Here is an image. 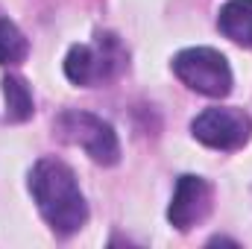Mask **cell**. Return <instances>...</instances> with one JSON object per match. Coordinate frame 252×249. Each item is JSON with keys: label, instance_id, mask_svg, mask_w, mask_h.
<instances>
[{"label": "cell", "instance_id": "ba28073f", "mask_svg": "<svg viewBox=\"0 0 252 249\" xmlns=\"http://www.w3.org/2000/svg\"><path fill=\"white\" fill-rule=\"evenodd\" d=\"M0 85H3V103H6V115H3V118H6L9 124H24V121H30L32 112H35L30 85H27L21 76H15V73H6V76L0 79Z\"/></svg>", "mask_w": 252, "mask_h": 249}, {"label": "cell", "instance_id": "8992f818", "mask_svg": "<svg viewBox=\"0 0 252 249\" xmlns=\"http://www.w3.org/2000/svg\"><path fill=\"white\" fill-rule=\"evenodd\" d=\"M214 205V187L208 179L202 176H179L176 190H173V199L167 205V220L176 232H190L196 223H202L208 217Z\"/></svg>", "mask_w": 252, "mask_h": 249}, {"label": "cell", "instance_id": "9c48e42d", "mask_svg": "<svg viewBox=\"0 0 252 249\" xmlns=\"http://www.w3.org/2000/svg\"><path fill=\"white\" fill-rule=\"evenodd\" d=\"M30 56V41L15 21L0 18V64H21Z\"/></svg>", "mask_w": 252, "mask_h": 249}, {"label": "cell", "instance_id": "52a82bcc", "mask_svg": "<svg viewBox=\"0 0 252 249\" xmlns=\"http://www.w3.org/2000/svg\"><path fill=\"white\" fill-rule=\"evenodd\" d=\"M217 30L229 41L252 47V0H229L217 15Z\"/></svg>", "mask_w": 252, "mask_h": 249}, {"label": "cell", "instance_id": "5b68a950", "mask_svg": "<svg viewBox=\"0 0 252 249\" xmlns=\"http://www.w3.org/2000/svg\"><path fill=\"white\" fill-rule=\"evenodd\" d=\"M190 135L211 150H238L250 141L252 118L235 106H214L190 121Z\"/></svg>", "mask_w": 252, "mask_h": 249}, {"label": "cell", "instance_id": "277c9868", "mask_svg": "<svg viewBox=\"0 0 252 249\" xmlns=\"http://www.w3.org/2000/svg\"><path fill=\"white\" fill-rule=\"evenodd\" d=\"M170 67H173V73L179 76L182 85H188L190 91H196L202 97L223 100L232 91V67H229L226 56L220 50L188 47V50L173 56Z\"/></svg>", "mask_w": 252, "mask_h": 249}, {"label": "cell", "instance_id": "3957f363", "mask_svg": "<svg viewBox=\"0 0 252 249\" xmlns=\"http://www.w3.org/2000/svg\"><path fill=\"white\" fill-rule=\"evenodd\" d=\"M53 132L64 144L82 147L88 153V158L97 161V164L112 167V164L121 161V141H118L112 124H106L103 118H97L91 112L67 109L53 121Z\"/></svg>", "mask_w": 252, "mask_h": 249}, {"label": "cell", "instance_id": "7a4b0ae2", "mask_svg": "<svg viewBox=\"0 0 252 249\" xmlns=\"http://www.w3.org/2000/svg\"><path fill=\"white\" fill-rule=\"evenodd\" d=\"M126 67V50L112 32H100L94 44H73L64 56V76L73 85L94 88L115 79Z\"/></svg>", "mask_w": 252, "mask_h": 249}, {"label": "cell", "instance_id": "6da1fadb", "mask_svg": "<svg viewBox=\"0 0 252 249\" xmlns=\"http://www.w3.org/2000/svg\"><path fill=\"white\" fill-rule=\"evenodd\" d=\"M30 193L56 235H73L88 223V202L62 158H38L30 170Z\"/></svg>", "mask_w": 252, "mask_h": 249}]
</instances>
